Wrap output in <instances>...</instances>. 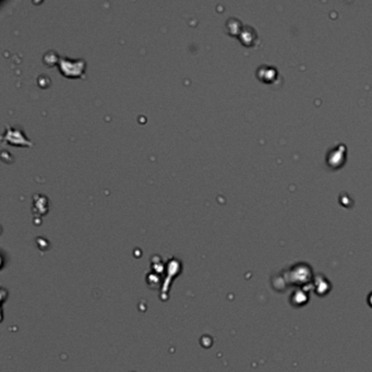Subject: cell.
<instances>
[{"label": "cell", "mask_w": 372, "mask_h": 372, "mask_svg": "<svg viewBox=\"0 0 372 372\" xmlns=\"http://www.w3.org/2000/svg\"><path fill=\"white\" fill-rule=\"evenodd\" d=\"M4 140L10 144H23V145H32V142L24 136L22 130L12 129L9 127L4 133Z\"/></svg>", "instance_id": "cell-2"}, {"label": "cell", "mask_w": 372, "mask_h": 372, "mask_svg": "<svg viewBox=\"0 0 372 372\" xmlns=\"http://www.w3.org/2000/svg\"><path fill=\"white\" fill-rule=\"evenodd\" d=\"M59 58L60 57L55 52H48L45 55L44 60H45V62L47 63V65L53 66V65H56V63H58Z\"/></svg>", "instance_id": "cell-3"}, {"label": "cell", "mask_w": 372, "mask_h": 372, "mask_svg": "<svg viewBox=\"0 0 372 372\" xmlns=\"http://www.w3.org/2000/svg\"><path fill=\"white\" fill-rule=\"evenodd\" d=\"M60 72L68 78H80L83 76L86 62L83 59H70L67 57H60L58 61Z\"/></svg>", "instance_id": "cell-1"}]
</instances>
